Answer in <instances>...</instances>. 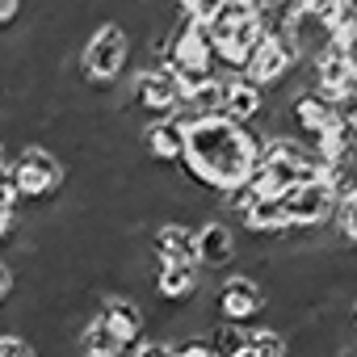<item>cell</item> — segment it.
Wrapping results in <instances>:
<instances>
[{
	"label": "cell",
	"mask_w": 357,
	"mask_h": 357,
	"mask_svg": "<svg viewBox=\"0 0 357 357\" xmlns=\"http://www.w3.org/2000/svg\"><path fill=\"white\" fill-rule=\"evenodd\" d=\"M336 231L344 244H357V194H349L344 202H336V215H332Z\"/></svg>",
	"instance_id": "e0dca14e"
},
{
	"label": "cell",
	"mask_w": 357,
	"mask_h": 357,
	"mask_svg": "<svg viewBox=\"0 0 357 357\" xmlns=\"http://www.w3.org/2000/svg\"><path fill=\"white\" fill-rule=\"evenodd\" d=\"M336 105H340V118L357 130V97H336Z\"/></svg>",
	"instance_id": "d4e9b609"
},
{
	"label": "cell",
	"mask_w": 357,
	"mask_h": 357,
	"mask_svg": "<svg viewBox=\"0 0 357 357\" xmlns=\"http://www.w3.org/2000/svg\"><path fill=\"white\" fill-rule=\"evenodd\" d=\"M265 135L252 130V122H236L227 114H202L185 126V176L211 194H223L240 185L261 160Z\"/></svg>",
	"instance_id": "6da1fadb"
},
{
	"label": "cell",
	"mask_w": 357,
	"mask_h": 357,
	"mask_svg": "<svg viewBox=\"0 0 357 357\" xmlns=\"http://www.w3.org/2000/svg\"><path fill=\"white\" fill-rule=\"evenodd\" d=\"M215 315L223 319H240V324H252L265 315V286L252 278V273H240V269H227L219 282H215Z\"/></svg>",
	"instance_id": "277c9868"
},
{
	"label": "cell",
	"mask_w": 357,
	"mask_h": 357,
	"mask_svg": "<svg viewBox=\"0 0 357 357\" xmlns=\"http://www.w3.org/2000/svg\"><path fill=\"white\" fill-rule=\"evenodd\" d=\"M332 43L340 47V55H344V59H349V68L357 72V26H353V30H344V34H340V38H332Z\"/></svg>",
	"instance_id": "7402d4cb"
},
{
	"label": "cell",
	"mask_w": 357,
	"mask_h": 357,
	"mask_svg": "<svg viewBox=\"0 0 357 357\" xmlns=\"http://www.w3.org/2000/svg\"><path fill=\"white\" fill-rule=\"evenodd\" d=\"M353 349H357V336H353Z\"/></svg>",
	"instance_id": "f546056e"
},
{
	"label": "cell",
	"mask_w": 357,
	"mask_h": 357,
	"mask_svg": "<svg viewBox=\"0 0 357 357\" xmlns=\"http://www.w3.org/2000/svg\"><path fill=\"white\" fill-rule=\"evenodd\" d=\"M223 114L236 118V122H257L265 114V89L257 80H248L244 72H223Z\"/></svg>",
	"instance_id": "7c38bea8"
},
{
	"label": "cell",
	"mask_w": 357,
	"mask_h": 357,
	"mask_svg": "<svg viewBox=\"0 0 357 357\" xmlns=\"http://www.w3.org/2000/svg\"><path fill=\"white\" fill-rule=\"evenodd\" d=\"M223 93H227V84H223V76L219 72H211L206 80H198L190 93H185V105L202 118V114H223Z\"/></svg>",
	"instance_id": "9a60e30c"
},
{
	"label": "cell",
	"mask_w": 357,
	"mask_h": 357,
	"mask_svg": "<svg viewBox=\"0 0 357 357\" xmlns=\"http://www.w3.org/2000/svg\"><path fill=\"white\" fill-rule=\"evenodd\" d=\"M0 202H13L17 206V181H13L9 160H0Z\"/></svg>",
	"instance_id": "44dd1931"
},
{
	"label": "cell",
	"mask_w": 357,
	"mask_h": 357,
	"mask_svg": "<svg viewBox=\"0 0 357 357\" xmlns=\"http://www.w3.org/2000/svg\"><path fill=\"white\" fill-rule=\"evenodd\" d=\"M0 160H9V147H5V139H0Z\"/></svg>",
	"instance_id": "83f0119b"
},
{
	"label": "cell",
	"mask_w": 357,
	"mask_h": 357,
	"mask_svg": "<svg viewBox=\"0 0 357 357\" xmlns=\"http://www.w3.org/2000/svg\"><path fill=\"white\" fill-rule=\"evenodd\" d=\"M13 227H17V206H13V202H0V244L9 240Z\"/></svg>",
	"instance_id": "cb8c5ba5"
},
{
	"label": "cell",
	"mask_w": 357,
	"mask_h": 357,
	"mask_svg": "<svg viewBox=\"0 0 357 357\" xmlns=\"http://www.w3.org/2000/svg\"><path fill=\"white\" fill-rule=\"evenodd\" d=\"M278 198H282V211H286V223L290 227H319V223H328L336 215V198H332L328 176L298 181V185L282 190Z\"/></svg>",
	"instance_id": "5b68a950"
},
{
	"label": "cell",
	"mask_w": 357,
	"mask_h": 357,
	"mask_svg": "<svg viewBox=\"0 0 357 357\" xmlns=\"http://www.w3.org/2000/svg\"><path fill=\"white\" fill-rule=\"evenodd\" d=\"M0 357H38V349H34V340H26L17 332H5L0 336Z\"/></svg>",
	"instance_id": "d6986e66"
},
{
	"label": "cell",
	"mask_w": 357,
	"mask_h": 357,
	"mask_svg": "<svg viewBox=\"0 0 357 357\" xmlns=\"http://www.w3.org/2000/svg\"><path fill=\"white\" fill-rule=\"evenodd\" d=\"M248 5H252V9H257V5H265V0H248Z\"/></svg>",
	"instance_id": "f1b7e54d"
},
{
	"label": "cell",
	"mask_w": 357,
	"mask_h": 357,
	"mask_svg": "<svg viewBox=\"0 0 357 357\" xmlns=\"http://www.w3.org/2000/svg\"><path fill=\"white\" fill-rule=\"evenodd\" d=\"M198 286H202V273H198L194 261H160L155 273H151V290H155V298L164 307L190 303L198 294Z\"/></svg>",
	"instance_id": "8fae6325"
},
{
	"label": "cell",
	"mask_w": 357,
	"mask_h": 357,
	"mask_svg": "<svg viewBox=\"0 0 357 357\" xmlns=\"http://www.w3.org/2000/svg\"><path fill=\"white\" fill-rule=\"evenodd\" d=\"M290 68H298V47H294V38L290 34H265L252 51H248V59H244V76L248 80H257L261 89H269L273 80H282Z\"/></svg>",
	"instance_id": "52a82bcc"
},
{
	"label": "cell",
	"mask_w": 357,
	"mask_h": 357,
	"mask_svg": "<svg viewBox=\"0 0 357 357\" xmlns=\"http://www.w3.org/2000/svg\"><path fill=\"white\" fill-rule=\"evenodd\" d=\"M344 319H349V328H353V336H357V294L349 298V311H344Z\"/></svg>",
	"instance_id": "4316f807"
},
{
	"label": "cell",
	"mask_w": 357,
	"mask_h": 357,
	"mask_svg": "<svg viewBox=\"0 0 357 357\" xmlns=\"http://www.w3.org/2000/svg\"><path fill=\"white\" fill-rule=\"evenodd\" d=\"M139 147L160 168H181V160H185V122L172 118V114L168 118H147L143 130H139Z\"/></svg>",
	"instance_id": "ba28073f"
},
{
	"label": "cell",
	"mask_w": 357,
	"mask_h": 357,
	"mask_svg": "<svg viewBox=\"0 0 357 357\" xmlns=\"http://www.w3.org/2000/svg\"><path fill=\"white\" fill-rule=\"evenodd\" d=\"M168 349H172V357H219L202 332L198 336H176V340H168Z\"/></svg>",
	"instance_id": "ac0fdd59"
},
{
	"label": "cell",
	"mask_w": 357,
	"mask_h": 357,
	"mask_svg": "<svg viewBox=\"0 0 357 357\" xmlns=\"http://www.w3.org/2000/svg\"><path fill=\"white\" fill-rule=\"evenodd\" d=\"M135 357H172V349H168V340H139L135 344Z\"/></svg>",
	"instance_id": "603a6c76"
},
{
	"label": "cell",
	"mask_w": 357,
	"mask_h": 357,
	"mask_svg": "<svg viewBox=\"0 0 357 357\" xmlns=\"http://www.w3.org/2000/svg\"><path fill=\"white\" fill-rule=\"evenodd\" d=\"M130 51H135V43H130V34H126L122 22H114V17L97 22V30L84 38V47L76 55L80 80H89V84H118L126 76Z\"/></svg>",
	"instance_id": "3957f363"
},
{
	"label": "cell",
	"mask_w": 357,
	"mask_h": 357,
	"mask_svg": "<svg viewBox=\"0 0 357 357\" xmlns=\"http://www.w3.org/2000/svg\"><path fill=\"white\" fill-rule=\"evenodd\" d=\"M72 353H76V357H126L130 344H126L101 315H89V319L76 328V336H72Z\"/></svg>",
	"instance_id": "4fadbf2b"
},
{
	"label": "cell",
	"mask_w": 357,
	"mask_h": 357,
	"mask_svg": "<svg viewBox=\"0 0 357 357\" xmlns=\"http://www.w3.org/2000/svg\"><path fill=\"white\" fill-rule=\"evenodd\" d=\"M22 13V0H0V26H13Z\"/></svg>",
	"instance_id": "484cf974"
},
{
	"label": "cell",
	"mask_w": 357,
	"mask_h": 357,
	"mask_svg": "<svg viewBox=\"0 0 357 357\" xmlns=\"http://www.w3.org/2000/svg\"><path fill=\"white\" fill-rule=\"evenodd\" d=\"M147 248L155 261H194L198 265V223L190 219H155Z\"/></svg>",
	"instance_id": "30bf717a"
},
{
	"label": "cell",
	"mask_w": 357,
	"mask_h": 357,
	"mask_svg": "<svg viewBox=\"0 0 357 357\" xmlns=\"http://www.w3.org/2000/svg\"><path fill=\"white\" fill-rule=\"evenodd\" d=\"M97 315L135 349L143 336H147V315H143V303L135 298V294H126V290H105L101 298H97Z\"/></svg>",
	"instance_id": "9c48e42d"
},
{
	"label": "cell",
	"mask_w": 357,
	"mask_h": 357,
	"mask_svg": "<svg viewBox=\"0 0 357 357\" xmlns=\"http://www.w3.org/2000/svg\"><path fill=\"white\" fill-rule=\"evenodd\" d=\"M13 290H17V269H13V261L5 252H0V303H5Z\"/></svg>",
	"instance_id": "ffe728a7"
},
{
	"label": "cell",
	"mask_w": 357,
	"mask_h": 357,
	"mask_svg": "<svg viewBox=\"0 0 357 357\" xmlns=\"http://www.w3.org/2000/svg\"><path fill=\"white\" fill-rule=\"evenodd\" d=\"M9 168H13V181H17V202H55L68 185V164L63 155H55L51 147L43 143H22L13 155H9Z\"/></svg>",
	"instance_id": "7a4b0ae2"
},
{
	"label": "cell",
	"mask_w": 357,
	"mask_h": 357,
	"mask_svg": "<svg viewBox=\"0 0 357 357\" xmlns=\"http://www.w3.org/2000/svg\"><path fill=\"white\" fill-rule=\"evenodd\" d=\"M290 353V340L278 324H261V328H248V344H244V357H286Z\"/></svg>",
	"instance_id": "2e32d148"
},
{
	"label": "cell",
	"mask_w": 357,
	"mask_h": 357,
	"mask_svg": "<svg viewBox=\"0 0 357 357\" xmlns=\"http://www.w3.org/2000/svg\"><path fill=\"white\" fill-rule=\"evenodd\" d=\"M206 340H211V349H215L219 357H244V344H248V324L215 315V319L206 324Z\"/></svg>",
	"instance_id": "5bb4252c"
},
{
	"label": "cell",
	"mask_w": 357,
	"mask_h": 357,
	"mask_svg": "<svg viewBox=\"0 0 357 357\" xmlns=\"http://www.w3.org/2000/svg\"><path fill=\"white\" fill-rule=\"evenodd\" d=\"M236 257H240V227L223 215H211L198 223V265L206 273H227L236 269Z\"/></svg>",
	"instance_id": "8992f818"
}]
</instances>
